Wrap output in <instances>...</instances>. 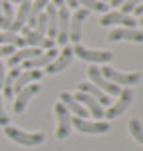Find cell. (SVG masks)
<instances>
[{
  "label": "cell",
  "instance_id": "21",
  "mask_svg": "<svg viewBox=\"0 0 143 151\" xmlns=\"http://www.w3.org/2000/svg\"><path fill=\"white\" fill-rule=\"evenodd\" d=\"M46 20H48V38H52L54 42H56V32H58V8L54 6V4H48L46 6Z\"/></svg>",
  "mask_w": 143,
  "mask_h": 151
},
{
  "label": "cell",
  "instance_id": "10",
  "mask_svg": "<svg viewBox=\"0 0 143 151\" xmlns=\"http://www.w3.org/2000/svg\"><path fill=\"white\" fill-rule=\"evenodd\" d=\"M131 101H133V91H131V88L121 90L119 91V99H117V101H115L109 109H106V115H103V117H107V119L119 117L121 113H125V109L131 106Z\"/></svg>",
  "mask_w": 143,
  "mask_h": 151
},
{
  "label": "cell",
  "instance_id": "30",
  "mask_svg": "<svg viewBox=\"0 0 143 151\" xmlns=\"http://www.w3.org/2000/svg\"><path fill=\"white\" fill-rule=\"evenodd\" d=\"M4 78H6V72H4V64L0 60V90H2V82H4Z\"/></svg>",
  "mask_w": 143,
  "mask_h": 151
},
{
  "label": "cell",
  "instance_id": "15",
  "mask_svg": "<svg viewBox=\"0 0 143 151\" xmlns=\"http://www.w3.org/2000/svg\"><path fill=\"white\" fill-rule=\"evenodd\" d=\"M42 76H44V72H40V70H22V72L18 74V78L14 80V88H12L14 96L18 93V91H22L26 86H30V83L38 82Z\"/></svg>",
  "mask_w": 143,
  "mask_h": 151
},
{
  "label": "cell",
  "instance_id": "11",
  "mask_svg": "<svg viewBox=\"0 0 143 151\" xmlns=\"http://www.w3.org/2000/svg\"><path fill=\"white\" fill-rule=\"evenodd\" d=\"M72 58H74V52H72V48H68V46H64V50L62 52H58V56H56V60L50 62L48 66H46V72L44 74H60L62 70H66L72 64Z\"/></svg>",
  "mask_w": 143,
  "mask_h": 151
},
{
  "label": "cell",
  "instance_id": "2",
  "mask_svg": "<svg viewBox=\"0 0 143 151\" xmlns=\"http://www.w3.org/2000/svg\"><path fill=\"white\" fill-rule=\"evenodd\" d=\"M101 72V76L103 78H107L111 83H115V86H135V83L141 82V74L139 72H119V70H113L109 68V66H106V68L99 70Z\"/></svg>",
  "mask_w": 143,
  "mask_h": 151
},
{
  "label": "cell",
  "instance_id": "9",
  "mask_svg": "<svg viewBox=\"0 0 143 151\" xmlns=\"http://www.w3.org/2000/svg\"><path fill=\"white\" fill-rule=\"evenodd\" d=\"M88 10L86 8H75V12L70 16V32H68V40H72L74 44H80L82 40V24L88 18Z\"/></svg>",
  "mask_w": 143,
  "mask_h": 151
},
{
  "label": "cell",
  "instance_id": "37",
  "mask_svg": "<svg viewBox=\"0 0 143 151\" xmlns=\"http://www.w3.org/2000/svg\"><path fill=\"white\" fill-rule=\"evenodd\" d=\"M0 20H2V0H0Z\"/></svg>",
  "mask_w": 143,
  "mask_h": 151
},
{
  "label": "cell",
  "instance_id": "5",
  "mask_svg": "<svg viewBox=\"0 0 143 151\" xmlns=\"http://www.w3.org/2000/svg\"><path fill=\"white\" fill-rule=\"evenodd\" d=\"M54 113H56V117H58V131H56V137H58V139H68L70 129H72V113L64 107L62 101L56 104Z\"/></svg>",
  "mask_w": 143,
  "mask_h": 151
},
{
  "label": "cell",
  "instance_id": "7",
  "mask_svg": "<svg viewBox=\"0 0 143 151\" xmlns=\"http://www.w3.org/2000/svg\"><path fill=\"white\" fill-rule=\"evenodd\" d=\"M88 76H90L91 83H93V86H98L103 93H107V96H119L121 88H119V86H115V83H111L107 78H103L101 72H99L96 66H91V68L88 70Z\"/></svg>",
  "mask_w": 143,
  "mask_h": 151
},
{
  "label": "cell",
  "instance_id": "29",
  "mask_svg": "<svg viewBox=\"0 0 143 151\" xmlns=\"http://www.w3.org/2000/svg\"><path fill=\"white\" fill-rule=\"evenodd\" d=\"M12 54H14V46H6V44L0 46V56H12Z\"/></svg>",
  "mask_w": 143,
  "mask_h": 151
},
{
  "label": "cell",
  "instance_id": "12",
  "mask_svg": "<svg viewBox=\"0 0 143 151\" xmlns=\"http://www.w3.org/2000/svg\"><path fill=\"white\" fill-rule=\"evenodd\" d=\"M68 32H70V12L66 6L58 8V32H56V44L66 46L68 44Z\"/></svg>",
  "mask_w": 143,
  "mask_h": 151
},
{
  "label": "cell",
  "instance_id": "13",
  "mask_svg": "<svg viewBox=\"0 0 143 151\" xmlns=\"http://www.w3.org/2000/svg\"><path fill=\"white\" fill-rule=\"evenodd\" d=\"M74 99H75V101H80V104L88 109V113H90V115H93V117H98V119H99V117H103V115H106V107L99 106L98 99H93L91 96H88V93L78 91V93L74 96Z\"/></svg>",
  "mask_w": 143,
  "mask_h": 151
},
{
  "label": "cell",
  "instance_id": "18",
  "mask_svg": "<svg viewBox=\"0 0 143 151\" xmlns=\"http://www.w3.org/2000/svg\"><path fill=\"white\" fill-rule=\"evenodd\" d=\"M56 56H58V50H56V48H50V50L42 52L40 56H36V58L24 62V70H40V68H46L50 62L56 60Z\"/></svg>",
  "mask_w": 143,
  "mask_h": 151
},
{
  "label": "cell",
  "instance_id": "34",
  "mask_svg": "<svg viewBox=\"0 0 143 151\" xmlns=\"http://www.w3.org/2000/svg\"><path fill=\"white\" fill-rule=\"evenodd\" d=\"M10 4H22V2H32V0H6Z\"/></svg>",
  "mask_w": 143,
  "mask_h": 151
},
{
  "label": "cell",
  "instance_id": "6",
  "mask_svg": "<svg viewBox=\"0 0 143 151\" xmlns=\"http://www.w3.org/2000/svg\"><path fill=\"white\" fill-rule=\"evenodd\" d=\"M22 38H24V44L30 46V48H46V50H50V48H54V42L52 38L48 36H42V34H38L36 30H32V28H28V26H24L22 28Z\"/></svg>",
  "mask_w": 143,
  "mask_h": 151
},
{
  "label": "cell",
  "instance_id": "8",
  "mask_svg": "<svg viewBox=\"0 0 143 151\" xmlns=\"http://www.w3.org/2000/svg\"><path fill=\"white\" fill-rule=\"evenodd\" d=\"M101 26H115V24H121L123 28H135L137 20L131 14H123L119 10H111V12H106L99 20Z\"/></svg>",
  "mask_w": 143,
  "mask_h": 151
},
{
  "label": "cell",
  "instance_id": "24",
  "mask_svg": "<svg viewBox=\"0 0 143 151\" xmlns=\"http://www.w3.org/2000/svg\"><path fill=\"white\" fill-rule=\"evenodd\" d=\"M6 44V46H18V48H22L24 44V38L18 36L16 32H10V30H2L0 32V46Z\"/></svg>",
  "mask_w": 143,
  "mask_h": 151
},
{
  "label": "cell",
  "instance_id": "1",
  "mask_svg": "<svg viewBox=\"0 0 143 151\" xmlns=\"http://www.w3.org/2000/svg\"><path fill=\"white\" fill-rule=\"evenodd\" d=\"M4 133H6L8 139H12L14 143L24 145V147H36V145H40V143L46 141V133L44 131L30 133V131L18 129V127H14V125H6V127H4Z\"/></svg>",
  "mask_w": 143,
  "mask_h": 151
},
{
  "label": "cell",
  "instance_id": "3",
  "mask_svg": "<svg viewBox=\"0 0 143 151\" xmlns=\"http://www.w3.org/2000/svg\"><path fill=\"white\" fill-rule=\"evenodd\" d=\"M74 56H78L80 60H86V62H91V64H107V62L113 60V54L109 50H90L82 44H74L72 48Z\"/></svg>",
  "mask_w": 143,
  "mask_h": 151
},
{
  "label": "cell",
  "instance_id": "36",
  "mask_svg": "<svg viewBox=\"0 0 143 151\" xmlns=\"http://www.w3.org/2000/svg\"><path fill=\"white\" fill-rule=\"evenodd\" d=\"M137 24H141V26H143V16H139V20H137Z\"/></svg>",
  "mask_w": 143,
  "mask_h": 151
},
{
  "label": "cell",
  "instance_id": "4",
  "mask_svg": "<svg viewBox=\"0 0 143 151\" xmlns=\"http://www.w3.org/2000/svg\"><path fill=\"white\" fill-rule=\"evenodd\" d=\"M72 125L80 133H88V135H99V133H107L109 131V123L103 119L90 121V119H82V117H72Z\"/></svg>",
  "mask_w": 143,
  "mask_h": 151
},
{
  "label": "cell",
  "instance_id": "35",
  "mask_svg": "<svg viewBox=\"0 0 143 151\" xmlns=\"http://www.w3.org/2000/svg\"><path fill=\"white\" fill-rule=\"evenodd\" d=\"M109 2H111V6H121L125 0H109Z\"/></svg>",
  "mask_w": 143,
  "mask_h": 151
},
{
  "label": "cell",
  "instance_id": "32",
  "mask_svg": "<svg viewBox=\"0 0 143 151\" xmlns=\"http://www.w3.org/2000/svg\"><path fill=\"white\" fill-rule=\"evenodd\" d=\"M133 12H135L137 16H143V2H141V4H139V6L135 8V10H133Z\"/></svg>",
  "mask_w": 143,
  "mask_h": 151
},
{
  "label": "cell",
  "instance_id": "38",
  "mask_svg": "<svg viewBox=\"0 0 143 151\" xmlns=\"http://www.w3.org/2000/svg\"><path fill=\"white\" fill-rule=\"evenodd\" d=\"M101 2H109V0H101Z\"/></svg>",
  "mask_w": 143,
  "mask_h": 151
},
{
  "label": "cell",
  "instance_id": "26",
  "mask_svg": "<svg viewBox=\"0 0 143 151\" xmlns=\"http://www.w3.org/2000/svg\"><path fill=\"white\" fill-rule=\"evenodd\" d=\"M129 133H131V137L135 139L137 143L143 145V125L139 123V119H131L129 121Z\"/></svg>",
  "mask_w": 143,
  "mask_h": 151
},
{
  "label": "cell",
  "instance_id": "31",
  "mask_svg": "<svg viewBox=\"0 0 143 151\" xmlns=\"http://www.w3.org/2000/svg\"><path fill=\"white\" fill-rule=\"evenodd\" d=\"M64 4H66V8H78V0H64Z\"/></svg>",
  "mask_w": 143,
  "mask_h": 151
},
{
  "label": "cell",
  "instance_id": "19",
  "mask_svg": "<svg viewBox=\"0 0 143 151\" xmlns=\"http://www.w3.org/2000/svg\"><path fill=\"white\" fill-rule=\"evenodd\" d=\"M40 54H42L40 48H30V46L20 48L18 52H14L10 58H8V66H10V68H16V66H20L22 62H28V60H32V58L40 56Z\"/></svg>",
  "mask_w": 143,
  "mask_h": 151
},
{
  "label": "cell",
  "instance_id": "23",
  "mask_svg": "<svg viewBox=\"0 0 143 151\" xmlns=\"http://www.w3.org/2000/svg\"><path fill=\"white\" fill-rule=\"evenodd\" d=\"M12 22H14V4L2 0V20H0V28H2V30H10Z\"/></svg>",
  "mask_w": 143,
  "mask_h": 151
},
{
  "label": "cell",
  "instance_id": "16",
  "mask_svg": "<svg viewBox=\"0 0 143 151\" xmlns=\"http://www.w3.org/2000/svg\"><path fill=\"white\" fill-rule=\"evenodd\" d=\"M38 91H40V86H38V83H30V86H26L22 91H18V93H16V99H14V111L22 113L24 109H26V106H28V101L36 96Z\"/></svg>",
  "mask_w": 143,
  "mask_h": 151
},
{
  "label": "cell",
  "instance_id": "14",
  "mask_svg": "<svg viewBox=\"0 0 143 151\" xmlns=\"http://www.w3.org/2000/svg\"><path fill=\"white\" fill-rule=\"evenodd\" d=\"M107 38H109L111 42L127 40V42H137V44H141L143 42V32L135 30V28H113Z\"/></svg>",
  "mask_w": 143,
  "mask_h": 151
},
{
  "label": "cell",
  "instance_id": "17",
  "mask_svg": "<svg viewBox=\"0 0 143 151\" xmlns=\"http://www.w3.org/2000/svg\"><path fill=\"white\" fill-rule=\"evenodd\" d=\"M60 101L64 104V107H66L70 113H74L75 117H82V119H88V117H90L88 109H86L80 101H75L74 96L68 93V91H62V93H60Z\"/></svg>",
  "mask_w": 143,
  "mask_h": 151
},
{
  "label": "cell",
  "instance_id": "22",
  "mask_svg": "<svg viewBox=\"0 0 143 151\" xmlns=\"http://www.w3.org/2000/svg\"><path fill=\"white\" fill-rule=\"evenodd\" d=\"M22 70L18 68H12V72L10 74H6V78H4V82H2V96H4V99H12L14 98V91H12V88H14V80L18 78V74H20Z\"/></svg>",
  "mask_w": 143,
  "mask_h": 151
},
{
  "label": "cell",
  "instance_id": "33",
  "mask_svg": "<svg viewBox=\"0 0 143 151\" xmlns=\"http://www.w3.org/2000/svg\"><path fill=\"white\" fill-rule=\"evenodd\" d=\"M52 4L56 8H60V6H66V4H64V0H52Z\"/></svg>",
  "mask_w": 143,
  "mask_h": 151
},
{
  "label": "cell",
  "instance_id": "27",
  "mask_svg": "<svg viewBox=\"0 0 143 151\" xmlns=\"http://www.w3.org/2000/svg\"><path fill=\"white\" fill-rule=\"evenodd\" d=\"M141 2H143V0H125V2L121 4V10H119V12H123V14H131V12H133V10L141 4Z\"/></svg>",
  "mask_w": 143,
  "mask_h": 151
},
{
  "label": "cell",
  "instance_id": "20",
  "mask_svg": "<svg viewBox=\"0 0 143 151\" xmlns=\"http://www.w3.org/2000/svg\"><path fill=\"white\" fill-rule=\"evenodd\" d=\"M78 90L83 91V93H88V96H91L93 99H98V104H99V106H103V107L111 104V101H109V96L103 93V91L99 90L98 86H93V83H80Z\"/></svg>",
  "mask_w": 143,
  "mask_h": 151
},
{
  "label": "cell",
  "instance_id": "25",
  "mask_svg": "<svg viewBox=\"0 0 143 151\" xmlns=\"http://www.w3.org/2000/svg\"><path fill=\"white\" fill-rule=\"evenodd\" d=\"M78 6H83L88 12H90V10H93V12H101V14L107 12V4L101 2V0H78Z\"/></svg>",
  "mask_w": 143,
  "mask_h": 151
},
{
  "label": "cell",
  "instance_id": "28",
  "mask_svg": "<svg viewBox=\"0 0 143 151\" xmlns=\"http://www.w3.org/2000/svg\"><path fill=\"white\" fill-rule=\"evenodd\" d=\"M0 125H2V127L10 125V117H8V113L4 111V107H2V96H0Z\"/></svg>",
  "mask_w": 143,
  "mask_h": 151
}]
</instances>
